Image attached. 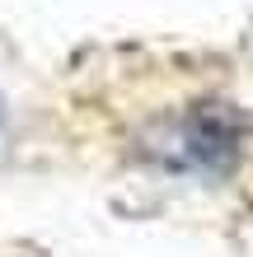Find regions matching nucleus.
<instances>
[{
	"mask_svg": "<svg viewBox=\"0 0 253 257\" xmlns=\"http://www.w3.org/2000/svg\"><path fill=\"white\" fill-rule=\"evenodd\" d=\"M5 117H10V103H5V94H0V126H5Z\"/></svg>",
	"mask_w": 253,
	"mask_h": 257,
	"instance_id": "obj_1",
	"label": "nucleus"
}]
</instances>
